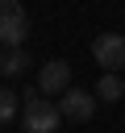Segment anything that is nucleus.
<instances>
[{
    "mask_svg": "<svg viewBox=\"0 0 125 133\" xmlns=\"http://www.w3.org/2000/svg\"><path fill=\"white\" fill-rule=\"evenodd\" d=\"M21 125H25V133H58V125H63V108L50 104V100H42V91L29 87V91H25Z\"/></svg>",
    "mask_w": 125,
    "mask_h": 133,
    "instance_id": "f257e3e1",
    "label": "nucleus"
},
{
    "mask_svg": "<svg viewBox=\"0 0 125 133\" xmlns=\"http://www.w3.org/2000/svg\"><path fill=\"white\" fill-rule=\"evenodd\" d=\"M29 37V17L21 8V0H0V46L21 50Z\"/></svg>",
    "mask_w": 125,
    "mask_h": 133,
    "instance_id": "f03ea898",
    "label": "nucleus"
},
{
    "mask_svg": "<svg viewBox=\"0 0 125 133\" xmlns=\"http://www.w3.org/2000/svg\"><path fill=\"white\" fill-rule=\"evenodd\" d=\"M92 58L104 71H125V33H96Z\"/></svg>",
    "mask_w": 125,
    "mask_h": 133,
    "instance_id": "7ed1b4c3",
    "label": "nucleus"
},
{
    "mask_svg": "<svg viewBox=\"0 0 125 133\" xmlns=\"http://www.w3.org/2000/svg\"><path fill=\"white\" fill-rule=\"evenodd\" d=\"M58 108H63L67 121H92V112H96V96L83 91V87H67V91L58 96Z\"/></svg>",
    "mask_w": 125,
    "mask_h": 133,
    "instance_id": "20e7f679",
    "label": "nucleus"
},
{
    "mask_svg": "<svg viewBox=\"0 0 125 133\" xmlns=\"http://www.w3.org/2000/svg\"><path fill=\"white\" fill-rule=\"evenodd\" d=\"M67 87H71V66L63 58H54V62H46L38 71V91L42 96H63Z\"/></svg>",
    "mask_w": 125,
    "mask_h": 133,
    "instance_id": "39448f33",
    "label": "nucleus"
},
{
    "mask_svg": "<svg viewBox=\"0 0 125 133\" xmlns=\"http://www.w3.org/2000/svg\"><path fill=\"white\" fill-rule=\"evenodd\" d=\"M121 96H125V79H121V71H104L100 83H96V100H100V104H117Z\"/></svg>",
    "mask_w": 125,
    "mask_h": 133,
    "instance_id": "423d86ee",
    "label": "nucleus"
},
{
    "mask_svg": "<svg viewBox=\"0 0 125 133\" xmlns=\"http://www.w3.org/2000/svg\"><path fill=\"white\" fill-rule=\"evenodd\" d=\"M25 66H29V54H25V46H21V50H8V54H4L0 75H8V79H12V75H25Z\"/></svg>",
    "mask_w": 125,
    "mask_h": 133,
    "instance_id": "0eeeda50",
    "label": "nucleus"
},
{
    "mask_svg": "<svg viewBox=\"0 0 125 133\" xmlns=\"http://www.w3.org/2000/svg\"><path fill=\"white\" fill-rule=\"evenodd\" d=\"M12 116H17V91L0 87V125H8Z\"/></svg>",
    "mask_w": 125,
    "mask_h": 133,
    "instance_id": "6e6552de",
    "label": "nucleus"
},
{
    "mask_svg": "<svg viewBox=\"0 0 125 133\" xmlns=\"http://www.w3.org/2000/svg\"><path fill=\"white\" fill-rule=\"evenodd\" d=\"M0 62H4V46H0Z\"/></svg>",
    "mask_w": 125,
    "mask_h": 133,
    "instance_id": "1a4fd4ad",
    "label": "nucleus"
}]
</instances>
